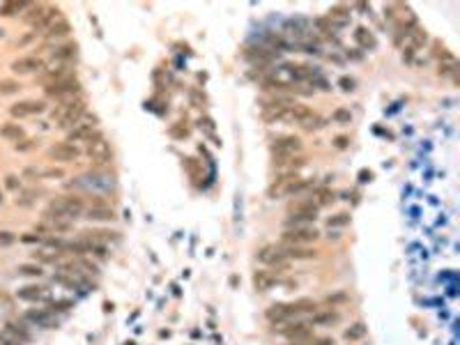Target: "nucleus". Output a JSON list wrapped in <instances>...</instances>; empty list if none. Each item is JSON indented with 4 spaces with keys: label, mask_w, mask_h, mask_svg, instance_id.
<instances>
[{
    "label": "nucleus",
    "mask_w": 460,
    "mask_h": 345,
    "mask_svg": "<svg viewBox=\"0 0 460 345\" xmlns=\"http://www.w3.org/2000/svg\"><path fill=\"white\" fill-rule=\"evenodd\" d=\"M347 145H350V138H347V136H336V138H334V147H336V150H347Z\"/></svg>",
    "instance_id": "a18cd8bd"
},
{
    "label": "nucleus",
    "mask_w": 460,
    "mask_h": 345,
    "mask_svg": "<svg viewBox=\"0 0 460 345\" xmlns=\"http://www.w3.org/2000/svg\"><path fill=\"white\" fill-rule=\"evenodd\" d=\"M16 297L23 299V302H48V304L53 302V299H51V292H48L46 288H42V286H23V288H19Z\"/></svg>",
    "instance_id": "dca6fc26"
},
{
    "label": "nucleus",
    "mask_w": 460,
    "mask_h": 345,
    "mask_svg": "<svg viewBox=\"0 0 460 345\" xmlns=\"http://www.w3.org/2000/svg\"><path fill=\"white\" fill-rule=\"evenodd\" d=\"M40 113H46V101H37V99H26V101H19V104H12L9 106V115L16 120H23V118H30V115H40Z\"/></svg>",
    "instance_id": "9b49d317"
},
{
    "label": "nucleus",
    "mask_w": 460,
    "mask_h": 345,
    "mask_svg": "<svg viewBox=\"0 0 460 345\" xmlns=\"http://www.w3.org/2000/svg\"><path fill=\"white\" fill-rule=\"evenodd\" d=\"M81 92V83L74 76H67L62 81H55L51 86L44 87V94L51 97V99H60V101H67V99H74L76 94Z\"/></svg>",
    "instance_id": "0eeeda50"
},
{
    "label": "nucleus",
    "mask_w": 460,
    "mask_h": 345,
    "mask_svg": "<svg viewBox=\"0 0 460 345\" xmlns=\"http://www.w3.org/2000/svg\"><path fill=\"white\" fill-rule=\"evenodd\" d=\"M85 150L92 157V161H97V164H108L111 161V147H108V143L104 140L101 133H97V131L92 133V138L85 143Z\"/></svg>",
    "instance_id": "9d476101"
},
{
    "label": "nucleus",
    "mask_w": 460,
    "mask_h": 345,
    "mask_svg": "<svg viewBox=\"0 0 460 345\" xmlns=\"http://www.w3.org/2000/svg\"><path fill=\"white\" fill-rule=\"evenodd\" d=\"M281 253L286 256V260H311L318 256L315 249H308V246H294V244H279Z\"/></svg>",
    "instance_id": "a211bd4d"
},
{
    "label": "nucleus",
    "mask_w": 460,
    "mask_h": 345,
    "mask_svg": "<svg viewBox=\"0 0 460 345\" xmlns=\"http://www.w3.org/2000/svg\"><path fill=\"white\" fill-rule=\"evenodd\" d=\"M301 152V138L297 136H281L272 143V154L274 159L279 157H294V154Z\"/></svg>",
    "instance_id": "f8f14e48"
},
{
    "label": "nucleus",
    "mask_w": 460,
    "mask_h": 345,
    "mask_svg": "<svg viewBox=\"0 0 460 345\" xmlns=\"http://www.w3.org/2000/svg\"><path fill=\"white\" fill-rule=\"evenodd\" d=\"M5 186L9 189V191H19V189H21V179L16 177V175H7V177H5Z\"/></svg>",
    "instance_id": "37998d69"
},
{
    "label": "nucleus",
    "mask_w": 460,
    "mask_h": 345,
    "mask_svg": "<svg viewBox=\"0 0 460 345\" xmlns=\"http://www.w3.org/2000/svg\"><path fill=\"white\" fill-rule=\"evenodd\" d=\"M332 120L336 122V125H350L352 122V113H350V108H336L332 113Z\"/></svg>",
    "instance_id": "72a5a7b5"
},
{
    "label": "nucleus",
    "mask_w": 460,
    "mask_h": 345,
    "mask_svg": "<svg viewBox=\"0 0 460 345\" xmlns=\"http://www.w3.org/2000/svg\"><path fill=\"white\" fill-rule=\"evenodd\" d=\"M301 345H334V339H329V336H311Z\"/></svg>",
    "instance_id": "a19ab883"
},
{
    "label": "nucleus",
    "mask_w": 460,
    "mask_h": 345,
    "mask_svg": "<svg viewBox=\"0 0 460 345\" xmlns=\"http://www.w3.org/2000/svg\"><path fill=\"white\" fill-rule=\"evenodd\" d=\"M37 196H40V193L35 191V189H30V191H21L19 198H16V205L19 207H30L35 200H37Z\"/></svg>",
    "instance_id": "f704fd0d"
},
{
    "label": "nucleus",
    "mask_w": 460,
    "mask_h": 345,
    "mask_svg": "<svg viewBox=\"0 0 460 345\" xmlns=\"http://www.w3.org/2000/svg\"><path fill=\"white\" fill-rule=\"evenodd\" d=\"M35 37H37V33H28L26 37H21V40H16L14 44H16V46H26V44H30V42L35 40Z\"/></svg>",
    "instance_id": "de8ad7c7"
},
{
    "label": "nucleus",
    "mask_w": 460,
    "mask_h": 345,
    "mask_svg": "<svg viewBox=\"0 0 460 345\" xmlns=\"http://www.w3.org/2000/svg\"><path fill=\"white\" fill-rule=\"evenodd\" d=\"M366 336V327L361 325V322H354L352 327H347L345 332H343V339L350 341V343H354V341H359Z\"/></svg>",
    "instance_id": "c756f323"
},
{
    "label": "nucleus",
    "mask_w": 460,
    "mask_h": 345,
    "mask_svg": "<svg viewBox=\"0 0 460 345\" xmlns=\"http://www.w3.org/2000/svg\"><path fill=\"white\" fill-rule=\"evenodd\" d=\"M347 223H350V214H347V212H338V214H334L332 219L327 221L329 230H332V228H343V226H347Z\"/></svg>",
    "instance_id": "c9c22d12"
},
{
    "label": "nucleus",
    "mask_w": 460,
    "mask_h": 345,
    "mask_svg": "<svg viewBox=\"0 0 460 345\" xmlns=\"http://www.w3.org/2000/svg\"><path fill=\"white\" fill-rule=\"evenodd\" d=\"M338 87L343 90V92H352L354 87H357V81H354L352 76H343V79L338 81Z\"/></svg>",
    "instance_id": "ea45409f"
},
{
    "label": "nucleus",
    "mask_w": 460,
    "mask_h": 345,
    "mask_svg": "<svg viewBox=\"0 0 460 345\" xmlns=\"http://www.w3.org/2000/svg\"><path fill=\"white\" fill-rule=\"evenodd\" d=\"M58 16H60V12H58L55 7L30 5L26 9V14H23V21H26V23H30V26H33V30L37 33V30H46V28L51 26V23H53Z\"/></svg>",
    "instance_id": "39448f33"
},
{
    "label": "nucleus",
    "mask_w": 460,
    "mask_h": 345,
    "mask_svg": "<svg viewBox=\"0 0 460 345\" xmlns=\"http://www.w3.org/2000/svg\"><path fill=\"white\" fill-rule=\"evenodd\" d=\"M327 21L332 23L334 30H336V28L350 26V7H343V5L332 7V9H329V14H327Z\"/></svg>",
    "instance_id": "5701e85b"
},
{
    "label": "nucleus",
    "mask_w": 460,
    "mask_h": 345,
    "mask_svg": "<svg viewBox=\"0 0 460 345\" xmlns=\"http://www.w3.org/2000/svg\"><path fill=\"white\" fill-rule=\"evenodd\" d=\"M81 157V147H76L74 143H55L53 147H48V159L53 161H74Z\"/></svg>",
    "instance_id": "4468645a"
},
{
    "label": "nucleus",
    "mask_w": 460,
    "mask_h": 345,
    "mask_svg": "<svg viewBox=\"0 0 460 345\" xmlns=\"http://www.w3.org/2000/svg\"><path fill=\"white\" fill-rule=\"evenodd\" d=\"M33 258L40 260V262H51V265H55V262H60V253H55L53 249H42V251L33 253Z\"/></svg>",
    "instance_id": "7c9ffc66"
},
{
    "label": "nucleus",
    "mask_w": 460,
    "mask_h": 345,
    "mask_svg": "<svg viewBox=\"0 0 460 345\" xmlns=\"http://www.w3.org/2000/svg\"><path fill=\"white\" fill-rule=\"evenodd\" d=\"M44 67H46L44 60L37 58V55H23V58L12 62V72L14 74H33V72H42Z\"/></svg>",
    "instance_id": "2eb2a0df"
},
{
    "label": "nucleus",
    "mask_w": 460,
    "mask_h": 345,
    "mask_svg": "<svg viewBox=\"0 0 460 345\" xmlns=\"http://www.w3.org/2000/svg\"><path fill=\"white\" fill-rule=\"evenodd\" d=\"M426 42H428L426 30H421V28L417 26V28H412V30H410L405 37H403V42L398 44V48L403 51V58L410 60L412 55H417L421 48L426 46Z\"/></svg>",
    "instance_id": "1a4fd4ad"
},
{
    "label": "nucleus",
    "mask_w": 460,
    "mask_h": 345,
    "mask_svg": "<svg viewBox=\"0 0 460 345\" xmlns=\"http://www.w3.org/2000/svg\"><path fill=\"white\" fill-rule=\"evenodd\" d=\"M85 212V203L79 196H60L48 203L44 210V221H72Z\"/></svg>",
    "instance_id": "f03ea898"
},
{
    "label": "nucleus",
    "mask_w": 460,
    "mask_h": 345,
    "mask_svg": "<svg viewBox=\"0 0 460 345\" xmlns=\"http://www.w3.org/2000/svg\"><path fill=\"white\" fill-rule=\"evenodd\" d=\"M318 237H320V232H318L315 226H293L286 228L283 235H281L283 244H294V246H306L311 242H315Z\"/></svg>",
    "instance_id": "6e6552de"
},
{
    "label": "nucleus",
    "mask_w": 460,
    "mask_h": 345,
    "mask_svg": "<svg viewBox=\"0 0 460 345\" xmlns=\"http://www.w3.org/2000/svg\"><path fill=\"white\" fill-rule=\"evenodd\" d=\"M14 242V237H12V232H0V244L2 246H7V244H12Z\"/></svg>",
    "instance_id": "8fccbe9b"
},
{
    "label": "nucleus",
    "mask_w": 460,
    "mask_h": 345,
    "mask_svg": "<svg viewBox=\"0 0 460 345\" xmlns=\"http://www.w3.org/2000/svg\"><path fill=\"white\" fill-rule=\"evenodd\" d=\"M40 177H44V179H60V177H65V171H62V168H46V171L40 172Z\"/></svg>",
    "instance_id": "58836bf2"
},
{
    "label": "nucleus",
    "mask_w": 460,
    "mask_h": 345,
    "mask_svg": "<svg viewBox=\"0 0 460 345\" xmlns=\"http://www.w3.org/2000/svg\"><path fill=\"white\" fill-rule=\"evenodd\" d=\"M338 320H340L338 311H334V308H318V311L311 313L308 325L311 327H332V325H336Z\"/></svg>",
    "instance_id": "f3484780"
},
{
    "label": "nucleus",
    "mask_w": 460,
    "mask_h": 345,
    "mask_svg": "<svg viewBox=\"0 0 460 345\" xmlns=\"http://www.w3.org/2000/svg\"><path fill=\"white\" fill-rule=\"evenodd\" d=\"M5 332H9V334H12V336H16V339L21 341V343H23V341H28V339H30V336H28V332H26V329H23V327H21V325H16V322H7V329H5Z\"/></svg>",
    "instance_id": "e433bc0d"
},
{
    "label": "nucleus",
    "mask_w": 460,
    "mask_h": 345,
    "mask_svg": "<svg viewBox=\"0 0 460 345\" xmlns=\"http://www.w3.org/2000/svg\"><path fill=\"white\" fill-rule=\"evenodd\" d=\"M347 299H350V297H347L345 292H336V295H329V297H327V304L334 308L336 304H345Z\"/></svg>",
    "instance_id": "79ce46f5"
},
{
    "label": "nucleus",
    "mask_w": 460,
    "mask_h": 345,
    "mask_svg": "<svg viewBox=\"0 0 460 345\" xmlns=\"http://www.w3.org/2000/svg\"><path fill=\"white\" fill-rule=\"evenodd\" d=\"M76 53H79V46L72 44V42H67V44H55V46L51 48V55H53V60H58V62H72V60H76Z\"/></svg>",
    "instance_id": "4be33fe9"
},
{
    "label": "nucleus",
    "mask_w": 460,
    "mask_h": 345,
    "mask_svg": "<svg viewBox=\"0 0 460 345\" xmlns=\"http://www.w3.org/2000/svg\"><path fill=\"white\" fill-rule=\"evenodd\" d=\"M274 286H276V274L274 272H267V269H258V272H253V288L258 292L272 290Z\"/></svg>",
    "instance_id": "b1692460"
},
{
    "label": "nucleus",
    "mask_w": 460,
    "mask_h": 345,
    "mask_svg": "<svg viewBox=\"0 0 460 345\" xmlns=\"http://www.w3.org/2000/svg\"><path fill=\"white\" fill-rule=\"evenodd\" d=\"M0 136L5 140H14V143H19V140L26 138V131H23V127L16 125V122H5V125L0 127Z\"/></svg>",
    "instance_id": "bb28decb"
},
{
    "label": "nucleus",
    "mask_w": 460,
    "mask_h": 345,
    "mask_svg": "<svg viewBox=\"0 0 460 345\" xmlns=\"http://www.w3.org/2000/svg\"><path fill=\"white\" fill-rule=\"evenodd\" d=\"M258 260H260L262 265H269L274 267V269H286V256L281 253V249L276 244H267L262 246L260 251H258Z\"/></svg>",
    "instance_id": "ddd939ff"
},
{
    "label": "nucleus",
    "mask_w": 460,
    "mask_h": 345,
    "mask_svg": "<svg viewBox=\"0 0 460 345\" xmlns=\"http://www.w3.org/2000/svg\"><path fill=\"white\" fill-rule=\"evenodd\" d=\"M83 239H90V242H115L118 239V232L113 230H83L81 232Z\"/></svg>",
    "instance_id": "cd10ccee"
},
{
    "label": "nucleus",
    "mask_w": 460,
    "mask_h": 345,
    "mask_svg": "<svg viewBox=\"0 0 460 345\" xmlns=\"http://www.w3.org/2000/svg\"><path fill=\"white\" fill-rule=\"evenodd\" d=\"M318 207L311 203L308 198H301L297 203L290 205L288 210V216H286V228H293V226H313L315 219H318Z\"/></svg>",
    "instance_id": "20e7f679"
},
{
    "label": "nucleus",
    "mask_w": 460,
    "mask_h": 345,
    "mask_svg": "<svg viewBox=\"0 0 460 345\" xmlns=\"http://www.w3.org/2000/svg\"><path fill=\"white\" fill-rule=\"evenodd\" d=\"M16 272H19V276H35V279H40L42 274H44V269L40 265H33V262H23V265L16 267Z\"/></svg>",
    "instance_id": "2f4dec72"
},
{
    "label": "nucleus",
    "mask_w": 460,
    "mask_h": 345,
    "mask_svg": "<svg viewBox=\"0 0 460 345\" xmlns=\"http://www.w3.org/2000/svg\"><path fill=\"white\" fill-rule=\"evenodd\" d=\"M83 115H85V101L83 99H67L58 108L51 111V118H53L55 127H62V129L76 127Z\"/></svg>",
    "instance_id": "7ed1b4c3"
},
{
    "label": "nucleus",
    "mask_w": 460,
    "mask_h": 345,
    "mask_svg": "<svg viewBox=\"0 0 460 345\" xmlns=\"http://www.w3.org/2000/svg\"><path fill=\"white\" fill-rule=\"evenodd\" d=\"M35 145H40V138H23V140H19V143H14V150H16V152H28V150H33Z\"/></svg>",
    "instance_id": "4c0bfd02"
},
{
    "label": "nucleus",
    "mask_w": 460,
    "mask_h": 345,
    "mask_svg": "<svg viewBox=\"0 0 460 345\" xmlns=\"http://www.w3.org/2000/svg\"><path fill=\"white\" fill-rule=\"evenodd\" d=\"M313 311H318V304L313 299H297V302H290V304H272L267 308V320L272 325H283V322L297 320L299 315H306V313Z\"/></svg>",
    "instance_id": "f257e3e1"
},
{
    "label": "nucleus",
    "mask_w": 460,
    "mask_h": 345,
    "mask_svg": "<svg viewBox=\"0 0 460 345\" xmlns=\"http://www.w3.org/2000/svg\"><path fill=\"white\" fill-rule=\"evenodd\" d=\"M30 2H23V0H12V2H2L0 5V16H16L19 12H26Z\"/></svg>",
    "instance_id": "c85d7f7f"
},
{
    "label": "nucleus",
    "mask_w": 460,
    "mask_h": 345,
    "mask_svg": "<svg viewBox=\"0 0 460 345\" xmlns=\"http://www.w3.org/2000/svg\"><path fill=\"white\" fill-rule=\"evenodd\" d=\"M23 318L30 320V322H35V325H42V327L53 325V313L48 311V308H35V311H28Z\"/></svg>",
    "instance_id": "a878e982"
},
{
    "label": "nucleus",
    "mask_w": 460,
    "mask_h": 345,
    "mask_svg": "<svg viewBox=\"0 0 460 345\" xmlns=\"http://www.w3.org/2000/svg\"><path fill=\"white\" fill-rule=\"evenodd\" d=\"M85 219L87 221H113L115 219V212L111 210L108 205H92V207H87L85 212Z\"/></svg>",
    "instance_id": "393cba45"
},
{
    "label": "nucleus",
    "mask_w": 460,
    "mask_h": 345,
    "mask_svg": "<svg viewBox=\"0 0 460 345\" xmlns=\"http://www.w3.org/2000/svg\"><path fill=\"white\" fill-rule=\"evenodd\" d=\"M0 203H2V193H0Z\"/></svg>",
    "instance_id": "864d4df0"
},
{
    "label": "nucleus",
    "mask_w": 460,
    "mask_h": 345,
    "mask_svg": "<svg viewBox=\"0 0 460 345\" xmlns=\"http://www.w3.org/2000/svg\"><path fill=\"white\" fill-rule=\"evenodd\" d=\"M2 37H5V28H0V40H2Z\"/></svg>",
    "instance_id": "603ef678"
},
{
    "label": "nucleus",
    "mask_w": 460,
    "mask_h": 345,
    "mask_svg": "<svg viewBox=\"0 0 460 345\" xmlns=\"http://www.w3.org/2000/svg\"><path fill=\"white\" fill-rule=\"evenodd\" d=\"M0 343L2 345H21V341L16 336H12L9 332H0Z\"/></svg>",
    "instance_id": "c03bdc74"
},
{
    "label": "nucleus",
    "mask_w": 460,
    "mask_h": 345,
    "mask_svg": "<svg viewBox=\"0 0 460 345\" xmlns=\"http://www.w3.org/2000/svg\"><path fill=\"white\" fill-rule=\"evenodd\" d=\"M279 334L283 339H288L290 343H304L308 341L313 334V327L308 325V320H290V322H283L279 327Z\"/></svg>",
    "instance_id": "423d86ee"
},
{
    "label": "nucleus",
    "mask_w": 460,
    "mask_h": 345,
    "mask_svg": "<svg viewBox=\"0 0 460 345\" xmlns=\"http://www.w3.org/2000/svg\"><path fill=\"white\" fill-rule=\"evenodd\" d=\"M21 242H26V244H42V237L40 235H35V232H28V235L21 237Z\"/></svg>",
    "instance_id": "49530a36"
},
{
    "label": "nucleus",
    "mask_w": 460,
    "mask_h": 345,
    "mask_svg": "<svg viewBox=\"0 0 460 345\" xmlns=\"http://www.w3.org/2000/svg\"><path fill=\"white\" fill-rule=\"evenodd\" d=\"M21 90V83L14 79H2L0 81V97H7V94H14Z\"/></svg>",
    "instance_id": "473e14b6"
},
{
    "label": "nucleus",
    "mask_w": 460,
    "mask_h": 345,
    "mask_svg": "<svg viewBox=\"0 0 460 345\" xmlns=\"http://www.w3.org/2000/svg\"><path fill=\"white\" fill-rule=\"evenodd\" d=\"M69 33H72V26H69V23H67L62 16H58V19H55L53 23L46 28V33H44V40H48V42H53V40H65Z\"/></svg>",
    "instance_id": "aec40b11"
},
{
    "label": "nucleus",
    "mask_w": 460,
    "mask_h": 345,
    "mask_svg": "<svg viewBox=\"0 0 460 345\" xmlns=\"http://www.w3.org/2000/svg\"><path fill=\"white\" fill-rule=\"evenodd\" d=\"M40 177V171L37 168H26L23 171V179H37Z\"/></svg>",
    "instance_id": "09e8293b"
},
{
    "label": "nucleus",
    "mask_w": 460,
    "mask_h": 345,
    "mask_svg": "<svg viewBox=\"0 0 460 345\" xmlns=\"http://www.w3.org/2000/svg\"><path fill=\"white\" fill-rule=\"evenodd\" d=\"M304 198H308L315 207H318V210H320V207H325V205H329V203H334V193L329 191L327 186H313V189H311V191H308Z\"/></svg>",
    "instance_id": "412c9836"
},
{
    "label": "nucleus",
    "mask_w": 460,
    "mask_h": 345,
    "mask_svg": "<svg viewBox=\"0 0 460 345\" xmlns=\"http://www.w3.org/2000/svg\"><path fill=\"white\" fill-rule=\"evenodd\" d=\"M352 37H354V42H357V46L364 48V51H375V48H377V40H375V35L371 33L368 28L357 26Z\"/></svg>",
    "instance_id": "6ab92c4d"
},
{
    "label": "nucleus",
    "mask_w": 460,
    "mask_h": 345,
    "mask_svg": "<svg viewBox=\"0 0 460 345\" xmlns=\"http://www.w3.org/2000/svg\"><path fill=\"white\" fill-rule=\"evenodd\" d=\"M373 179V172L371 171H361L359 172V182H371Z\"/></svg>",
    "instance_id": "3c124183"
}]
</instances>
